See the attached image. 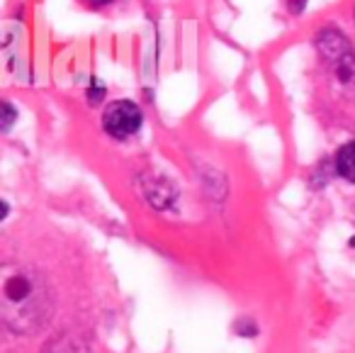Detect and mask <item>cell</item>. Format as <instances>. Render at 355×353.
<instances>
[{"label": "cell", "mask_w": 355, "mask_h": 353, "mask_svg": "<svg viewBox=\"0 0 355 353\" xmlns=\"http://www.w3.org/2000/svg\"><path fill=\"white\" fill-rule=\"evenodd\" d=\"M144 115L137 103L132 100H114L105 108L103 113V127L110 137L114 139H127L141 129Z\"/></svg>", "instance_id": "cell-3"}, {"label": "cell", "mask_w": 355, "mask_h": 353, "mask_svg": "<svg viewBox=\"0 0 355 353\" xmlns=\"http://www.w3.org/2000/svg\"><path fill=\"white\" fill-rule=\"evenodd\" d=\"M144 195H146V200L151 202L156 210H166V207H171L173 200L178 197V190L166 181V178L153 176V178H146V181H144Z\"/></svg>", "instance_id": "cell-4"}, {"label": "cell", "mask_w": 355, "mask_h": 353, "mask_svg": "<svg viewBox=\"0 0 355 353\" xmlns=\"http://www.w3.org/2000/svg\"><path fill=\"white\" fill-rule=\"evenodd\" d=\"M49 290L35 268H17L3 280V319L12 331H35L49 317Z\"/></svg>", "instance_id": "cell-1"}, {"label": "cell", "mask_w": 355, "mask_h": 353, "mask_svg": "<svg viewBox=\"0 0 355 353\" xmlns=\"http://www.w3.org/2000/svg\"><path fill=\"white\" fill-rule=\"evenodd\" d=\"M12 122H15V110L10 108V103H3L0 105V129L8 132Z\"/></svg>", "instance_id": "cell-6"}, {"label": "cell", "mask_w": 355, "mask_h": 353, "mask_svg": "<svg viewBox=\"0 0 355 353\" xmlns=\"http://www.w3.org/2000/svg\"><path fill=\"white\" fill-rule=\"evenodd\" d=\"M90 6H105V3H112V0H88Z\"/></svg>", "instance_id": "cell-9"}, {"label": "cell", "mask_w": 355, "mask_h": 353, "mask_svg": "<svg viewBox=\"0 0 355 353\" xmlns=\"http://www.w3.org/2000/svg\"><path fill=\"white\" fill-rule=\"evenodd\" d=\"M316 49L326 61H331L334 71L340 76V81H350L355 76V54L350 42L334 27H326L316 35Z\"/></svg>", "instance_id": "cell-2"}, {"label": "cell", "mask_w": 355, "mask_h": 353, "mask_svg": "<svg viewBox=\"0 0 355 353\" xmlns=\"http://www.w3.org/2000/svg\"><path fill=\"white\" fill-rule=\"evenodd\" d=\"M90 105H95V103H100V100H103L105 98V88H103V85H100V88H90Z\"/></svg>", "instance_id": "cell-8"}, {"label": "cell", "mask_w": 355, "mask_h": 353, "mask_svg": "<svg viewBox=\"0 0 355 353\" xmlns=\"http://www.w3.org/2000/svg\"><path fill=\"white\" fill-rule=\"evenodd\" d=\"M334 166H336V173H338L343 181L355 183V142H348L338 149Z\"/></svg>", "instance_id": "cell-5"}, {"label": "cell", "mask_w": 355, "mask_h": 353, "mask_svg": "<svg viewBox=\"0 0 355 353\" xmlns=\"http://www.w3.org/2000/svg\"><path fill=\"white\" fill-rule=\"evenodd\" d=\"M306 0H287V10L292 13V15H300L302 10H304Z\"/></svg>", "instance_id": "cell-7"}]
</instances>
